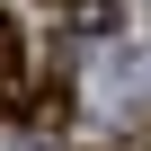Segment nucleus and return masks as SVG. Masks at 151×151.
Wrapping results in <instances>:
<instances>
[{"label": "nucleus", "instance_id": "1", "mask_svg": "<svg viewBox=\"0 0 151 151\" xmlns=\"http://www.w3.org/2000/svg\"><path fill=\"white\" fill-rule=\"evenodd\" d=\"M18 80H27V36H18L9 18H0V107L18 98Z\"/></svg>", "mask_w": 151, "mask_h": 151}, {"label": "nucleus", "instance_id": "2", "mask_svg": "<svg viewBox=\"0 0 151 151\" xmlns=\"http://www.w3.org/2000/svg\"><path fill=\"white\" fill-rule=\"evenodd\" d=\"M98 151H107V142H98Z\"/></svg>", "mask_w": 151, "mask_h": 151}]
</instances>
